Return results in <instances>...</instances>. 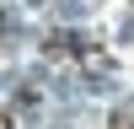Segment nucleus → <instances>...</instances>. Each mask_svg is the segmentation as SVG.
Instances as JSON below:
<instances>
[]
</instances>
